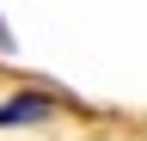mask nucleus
Returning <instances> with one entry per match:
<instances>
[{
    "instance_id": "1",
    "label": "nucleus",
    "mask_w": 147,
    "mask_h": 141,
    "mask_svg": "<svg viewBox=\"0 0 147 141\" xmlns=\"http://www.w3.org/2000/svg\"><path fill=\"white\" fill-rule=\"evenodd\" d=\"M55 111H61L55 92H12V98H0V129H37Z\"/></svg>"
}]
</instances>
